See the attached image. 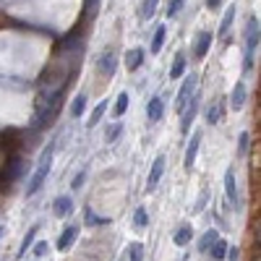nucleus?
Masks as SVG:
<instances>
[{
  "label": "nucleus",
  "instance_id": "nucleus-25",
  "mask_svg": "<svg viewBox=\"0 0 261 261\" xmlns=\"http://www.w3.org/2000/svg\"><path fill=\"white\" fill-rule=\"evenodd\" d=\"M37 230H39V228H37V225H34V228L26 233L24 243H21V248H18V259H21V256H26V251H29V248H31V243H34V238H37Z\"/></svg>",
  "mask_w": 261,
  "mask_h": 261
},
{
  "label": "nucleus",
  "instance_id": "nucleus-12",
  "mask_svg": "<svg viewBox=\"0 0 261 261\" xmlns=\"http://www.w3.org/2000/svg\"><path fill=\"white\" fill-rule=\"evenodd\" d=\"M144 47H133V50H128L126 52V68L128 71H139L141 68V63H144Z\"/></svg>",
  "mask_w": 261,
  "mask_h": 261
},
{
  "label": "nucleus",
  "instance_id": "nucleus-32",
  "mask_svg": "<svg viewBox=\"0 0 261 261\" xmlns=\"http://www.w3.org/2000/svg\"><path fill=\"white\" fill-rule=\"evenodd\" d=\"M86 175H89V170L84 167V170H81V173H78V175L73 178V183H71V186H73V191H78V188H84V180H86Z\"/></svg>",
  "mask_w": 261,
  "mask_h": 261
},
{
  "label": "nucleus",
  "instance_id": "nucleus-37",
  "mask_svg": "<svg viewBox=\"0 0 261 261\" xmlns=\"http://www.w3.org/2000/svg\"><path fill=\"white\" fill-rule=\"evenodd\" d=\"M225 256H228L230 261H238V259H241V251H238L235 246H228V254H225Z\"/></svg>",
  "mask_w": 261,
  "mask_h": 261
},
{
  "label": "nucleus",
  "instance_id": "nucleus-20",
  "mask_svg": "<svg viewBox=\"0 0 261 261\" xmlns=\"http://www.w3.org/2000/svg\"><path fill=\"white\" fill-rule=\"evenodd\" d=\"M222 112H225V105H222V102H214V105L207 110V123H209V126H214V123L222 120Z\"/></svg>",
  "mask_w": 261,
  "mask_h": 261
},
{
  "label": "nucleus",
  "instance_id": "nucleus-16",
  "mask_svg": "<svg viewBox=\"0 0 261 261\" xmlns=\"http://www.w3.org/2000/svg\"><path fill=\"white\" fill-rule=\"evenodd\" d=\"M105 110H107V99H102L99 105H97L92 112H89V120H86V126H89V128H94L97 123L102 120V115H105Z\"/></svg>",
  "mask_w": 261,
  "mask_h": 261
},
{
  "label": "nucleus",
  "instance_id": "nucleus-11",
  "mask_svg": "<svg viewBox=\"0 0 261 261\" xmlns=\"http://www.w3.org/2000/svg\"><path fill=\"white\" fill-rule=\"evenodd\" d=\"M225 194H228V201L235 207L238 204V186H235V170L233 167L225 173Z\"/></svg>",
  "mask_w": 261,
  "mask_h": 261
},
{
  "label": "nucleus",
  "instance_id": "nucleus-22",
  "mask_svg": "<svg viewBox=\"0 0 261 261\" xmlns=\"http://www.w3.org/2000/svg\"><path fill=\"white\" fill-rule=\"evenodd\" d=\"M128 102H131V97H128L126 92H120V94H118V102H115V107H112V115H115V118H123V115H126Z\"/></svg>",
  "mask_w": 261,
  "mask_h": 261
},
{
  "label": "nucleus",
  "instance_id": "nucleus-31",
  "mask_svg": "<svg viewBox=\"0 0 261 261\" xmlns=\"http://www.w3.org/2000/svg\"><path fill=\"white\" fill-rule=\"evenodd\" d=\"M183 5H186V0H173V3L167 5V16H170V18H173V16H178V13H180V8H183Z\"/></svg>",
  "mask_w": 261,
  "mask_h": 261
},
{
  "label": "nucleus",
  "instance_id": "nucleus-9",
  "mask_svg": "<svg viewBox=\"0 0 261 261\" xmlns=\"http://www.w3.org/2000/svg\"><path fill=\"white\" fill-rule=\"evenodd\" d=\"M76 238H78V225H68V228L60 233V238H58V248H60V251H68V248L73 246Z\"/></svg>",
  "mask_w": 261,
  "mask_h": 261
},
{
  "label": "nucleus",
  "instance_id": "nucleus-18",
  "mask_svg": "<svg viewBox=\"0 0 261 261\" xmlns=\"http://www.w3.org/2000/svg\"><path fill=\"white\" fill-rule=\"evenodd\" d=\"M165 37H167V26H157V31H154V37H152V55H157L162 50V44H165Z\"/></svg>",
  "mask_w": 261,
  "mask_h": 261
},
{
  "label": "nucleus",
  "instance_id": "nucleus-27",
  "mask_svg": "<svg viewBox=\"0 0 261 261\" xmlns=\"http://www.w3.org/2000/svg\"><path fill=\"white\" fill-rule=\"evenodd\" d=\"M84 110H86V94H78V97L73 99L71 115H73V118H81V115H84Z\"/></svg>",
  "mask_w": 261,
  "mask_h": 261
},
{
  "label": "nucleus",
  "instance_id": "nucleus-35",
  "mask_svg": "<svg viewBox=\"0 0 261 261\" xmlns=\"http://www.w3.org/2000/svg\"><path fill=\"white\" fill-rule=\"evenodd\" d=\"M86 222H92V225H105L107 220H102V217H97V214H94L92 209H89V207H86Z\"/></svg>",
  "mask_w": 261,
  "mask_h": 261
},
{
  "label": "nucleus",
  "instance_id": "nucleus-2",
  "mask_svg": "<svg viewBox=\"0 0 261 261\" xmlns=\"http://www.w3.org/2000/svg\"><path fill=\"white\" fill-rule=\"evenodd\" d=\"M256 47H259V18H248V24H246V60H243L246 71L254 68Z\"/></svg>",
  "mask_w": 261,
  "mask_h": 261
},
{
  "label": "nucleus",
  "instance_id": "nucleus-29",
  "mask_svg": "<svg viewBox=\"0 0 261 261\" xmlns=\"http://www.w3.org/2000/svg\"><path fill=\"white\" fill-rule=\"evenodd\" d=\"M128 259H131V261H144V246H141V243H131Z\"/></svg>",
  "mask_w": 261,
  "mask_h": 261
},
{
  "label": "nucleus",
  "instance_id": "nucleus-1",
  "mask_svg": "<svg viewBox=\"0 0 261 261\" xmlns=\"http://www.w3.org/2000/svg\"><path fill=\"white\" fill-rule=\"evenodd\" d=\"M52 152H55V144H50L47 149L42 152L39 162H37V170H34V175H31L29 186H26V196H34L44 186V180H47V175H50V167H52Z\"/></svg>",
  "mask_w": 261,
  "mask_h": 261
},
{
  "label": "nucleus",
  "instance_id": "nucleus-23",
  "mask_svg": "<svg viewBox=\"0 0 261 261\" xmlns=\"http://www.w3.org/2000/svg\"><path fill=\"white\" fill-rule=\"evenodd\" d=\"M191 238H194V228H191V225H183V228L175 233V246H188Z\"/></svg>",
  "mask_w": 261,
  "mask_h": 261
},
{
  "label": "nucleus",
  "instance_id": "nucleus-30",
  "mask_svg": "<svg viewBox=\"0 0 261 261\" xmlns=\"http://www.w3.org/2000/svg\"><path fill=\"white\" fill-rule=\"evenodd\" d=\"M248 141H251V136H248V131H243L241 136H238V154H246L248 152Z\"/></svg>",
  "mask_w": 261,
  "mask_h": 261
},
{
  "label": "nucleus",
  "instance_id": "nucleus-4",
  "mask_svg": "<svg viewBox=\"0 0 261 261\" xmlns=\"http://www.w3.org/2000/svg\"><path fill=\"white\" fill-rule=\"evenodd\" d=\"M165 165H167V160H165V154H160L154 160V165H152V173H149V178H146V191H157V186H160V180H162V175H165Z\"/></svg>",
  "mask_w": 261,
  "mask_h": 261
},
{
  "label": "nucleus",
  "instance_id": "nucleus-19",
  "mask_svg": "<svg viewBox=\"0 0 261 261\" xmlns=\"http://www.w3.org/2000/svg\"><path fill=\"white\" fill-rule=\"evenodd\" d=\"M157 5H160V0H144L141 8H139V18H141V21H149V18L154 16Z\"/></svg>",
  "mask_w": 261,
  "mask_h": 261
},
{
  "label": "nucleus",
  "instance_id": "nucleus-14",
  "mask_svg": "<svg viewBox=\"0 0 261 261\" xmlns=\"http://www.w3.org/2000/svg\"><path fill=\"white\" fill-rule=\"evenodd\" d=\"M235 13H238V8H235V3L233 5H228V10H225V16H222V24H220V37L225 39L228 37V31H230V26H233V21H235Z\"/></svg>",
  "mask_w": 261,
  "mask_h": 261
},
{
  "label": "nucleus",
  "instance_id": "nucleus-28",
  "mask_svg": "<svg viewBox=\"0 0 261 261\" xmlns=\"http://www.w3.org/2000/svg\"><path fill=\"white\" fill-rule=\"evenodd\" d=\"M146 225H149V217H146V209H144V207H139V209H136V214H133V228L144 230Z\"/></svg>",
  "mask_w": 261,
  "mask_h": 261
},
{
  "label": "nucleus",
  "instance_id": "nucleus-8",
  "mask_svg": "<svg viewBox=\"0 0 261 261\" xmlns=\"http://www.w3.org/2000/svg\"><path fill=\"white\" fill-rule=\"evenodd\" d=\"M212 39H214L212 31H201L199 37H196V44H194V58H196V60L207 58V52H209V47H212Z\"/></svg>",
  "mask_w": 261,
  "mask_h": 261
},
{
  "label": "nucleus",
  "instance_id": "nucleus-26",
  "mask_svg": "<svg viewBox=\"0 0 261 261\" xmlns=\"http://www.w3.org/2000/svg\"><path fill=\"white\" fill-rule=\"evenodd\" d=\"M209 251H212V256L217 259V261H222V259H225V254H228V243L217 238V241H214V243L209 246Z\"/></svg>",
  "mask_w": 261,
  "mask_h": 261
},
{
  "label": "nucleus",
  "instance_id": "nucleus-3",
  "mask_svg": "<svg viewBox=\"0 0 261 261\" xmlns=\"http://www.w3.org/2000/svg\"><path fill=\"white\" fill-rule=\"evenodd\" d=\"M199 105H201V94L199 92H194L191 94V99H188V105L183 107V120H180V131L183 133H188L191 131V123H194V118H196V112H199Z\"/></svg>",
  "mask_w": 261,
  "mask_h": 261
},
{
  "label": "nucleus",
  "instance_id": "nucleus-21",
  "mask_svg": "<svg viewBox=\"0 0 261 261\" xmlns=\"http://www.w3.org/2000/svg\"><path fill=\"white\" fill-rule=\"evenodd\" d=\"M217 238H220V235H217V230H207V233H204V235L199 238V246H196V248H199L201 254H207V251H209V246H212L214 241H217Z\"/></svg>",
  "mask_w": 261,
  "mask_h": 261
},
{
  "label": "nucleus",
  "instance_id": "nucleus-34",
  "mask_svg": "<svg viewBox=\"0 0 261 261\" xmlns=\"http://www.w3.org/2000/svg\"><path fill=\"white\" fill-rule=\"evenodd\" d=\"M34 256H37V259H44V256H47V243L39 241L37 246H34Z\"/></svg>",
  "mask_w": 261,
  "mask_h": 261
},
{
  "label": "nucleus",
  "instance_id": "nucleus-7",
  "mask_svg": "<svg viewBox=\"0 0 261 261\" xmlns=\"http://www.w3.org/2000/svg\"><path fill=\"white\" fill-rule=\"evenodd\" d=\"M97 68H99V73H105V76H112V73H115V68H118L115 52H112V50H105V52H102L99 60H97Z\"/></svg>",
  "mask_w": 261,
  "mask_h": 261
},
{
  "label": "nucleus",
  "instance_id": "nucleus-15",
  "mask_svg": "<svg viewBox=\"0 0 261 261\" xmlns=\"http://www.w3.org/2000/svg\"><path fill=\"white\" fill-rule=\"evenodd\" d=\"M230 105H233V110H241V107L246 105V84H243V81H238V84L233 86Z\"/></svg>",
  "mask_w": 261,
  "mask_h": 261
},
{
  "label": "nucleus",
  "instance_id": "nucleus-24",
  "mask_svg": "<svg viewBox=\"0 0 261 261\" xmlns=\"http://www.w3.org/2000/svg\"><path fill=\"white\" fill-rule=\"evenodd\" d=\"M21 170H24V160H21V157H13V160H10L8 173H5V180H16L21 175Z\"/></svg>",
  "mask_w": 261,
  "mask_h": 261
},
{
  "label": "nucleus",
  "instance_id": "nucleus-39",
  "mask_svg": "<svg viewBox=\"0 0 261 261\" xmlns=\"http://www.w3.org/2000/svg\"><path fill=\"white\" fill-rule=\"evenodd\" d=\"M3 233H5V228H3V225H0V238H3Z\"/></svg>",
  "mask_w": 261,
  "mask_h": 261
},
{
  "label": "nucleus",
  "instance_id": "nucleus-5",
  "mask_svg": "<svg viewBox=\"0 0 261 261\" xmlns=\"http://www.w3.org/2000/svg\"><path fill=\"white\" fill-rule=\"evenodd\" d=\"M194 92H196V76H186V81H183V86H180V92H178V99H175V110L178 112H183V107L188 105V99H191Z\"/></svg>",
  "mask_w": 261,
  "mask_h": 261
},
{
  "label": "nucleus",
  "instance_id": "nucleus-38",
  "mask_svg": "<svg viewBox=\"0 0 261 261\" xmlns=\"http://www.w3.org/2000/svg\"><path fill=\"white\" fill-rule=\"evenodd\" d=\"M220 5H222V0H207V8L209 10H217Z\"/></svg>",
  "mask_w": 261,
  "mask_h": 261
},
{
  "label": "nucleus",
  "instance_id": "nucleus-33",
  "mask_svg": "<svg viewBox=\"0 0 261 261\" xmlns=\"http://www.w3.org/2000/svg\"><path fill=\"white\" fill-rule=\"evenodd\" d=\"M123 133V126H120V123H115V126H112V128H107V141L112 144V141H118V136Z\"/></svg>",
  "mask_w": 261,
  "mask_h": 261
},
{
  "label": "nucleus",
  "instance_id": "nucleus-13",
  "mask_svg": "<svg viewBox=\"0 0 261 261\" xmlns=\"http://www.w3.org/2000/svg\"><path fill=\"white\" fill-rule=\"evenodd\" d=\"M52 212H55V217H68V214L73 212V199L71 196H58L55 199Z\"/></svg>",
  "mask_w": 261,
  "mask_h": 261
},
{
  "label": "nucleus",
  "instance_id": "nucleus-17",
  "mask_svg": "<svg viewBox=\"0 0 261 261\" xmlns=\"http://www.w3.org/2000/svg\"><path fill=\"white\" fill-rule=\"evenodd\" d=\"M183 73H186V55H183V52H178V55H175L173 68H170V78L175 81V78H180Z\"/></svg>",
  "mask_w": 261,
  "mask_h": 261
},
{
  "label": "nucleus",
  "instance_id": "nucleus-6",
  "mask_svg": "<svg viewBox=\"0 0 261 261\" xmlns=\"http://www.w3.org/2000/svg\"><path fill=\"white\" fill-rule=\"evenodd\" d=\"M201 131H194V139L188 141V149H186V160H183V167L186 173H191L194 170V162H196V154H199V146H201Z\"/></svg>",
  "mask_w": 261,
  "mask_h": 261
},
{
  "label": "nucleus",
  "instance_id": "nucleus-10",
  "mask_svg": "<svg viewBox=\"0 0 261 261\" xmlns=\"http://www.w3.org/2000/svg\"><path fill=\"white\" fill-rule=\"evenodd\" d=\"M162 112H165V102H162V97H152L149 105H146V118H149L152 123H157V120H162Z\"/></svg>",
  "mask_w": 261,
  "mask_h": 261
},
{
  "label": "nucleus",
  "instance_id": "nucleus-36",
  "mask_svg": "<svg viewBox=\"0 0 261 261\" xmlns=\"http://www.w3.org/2000/svg\"><path fill=\"white\" fill-rule=\"evenodd\" d=\"M97 5H99V0H86V13H89V18H94Z\"/></svg>",
  "mask_w": 261,
  "mask_h": 261
}]
</instances>
